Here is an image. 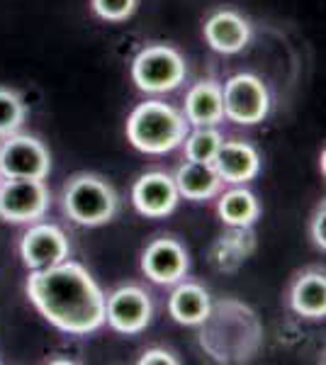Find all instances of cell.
<instances>
[{"mask_svg": "<svg viewBox=\"0 0 326 365\" xmlns=\"http://www.w3.org/2000/svg\"><path fill=\"white\" fill-rule=\"evenodd\" d=\"M27 297L51 327L63 334L83 336L105 324V295L81 263L61 261L32 270Z\"/></svg>", "mask_w": 326, "mask_h": 365, "instance_id": "1", "label": "cell"}, {"mask_svg": "<svg viewBox=\"0 0 326 365\" xmlns=\"http://www.w3.org/2000/svg\"><path fill=\"white\" fill-rule=\"evenodd\" d=\"M188 120L173 105L161 100H146L136 105L127 120V139L144 154H168L183 144L188 134Z\"/></svg>", "mask_w": 326, "mask_h": 365, "instance_id": "2", "label": "cell"}, {"mask_svg": "<svg viewBox=\"0 0 326 365\" xmlns=\"http://www.w3.org/2000/svg\"><path fill=\"white\" fill-rule=\"evenodd\" d=\"M63 210L76 225L100 227L117 212V192L105 178L81 173L63 187Z\"/></svg>", "mask_w": 326, "mask_h": 365, "instance_id": "3", "label": "cell"}, {"mask_svg": "<svg viewBox=\"0 0 326 365\" xmlns=\"http://www.w3.org/2000/svg\"><path fill=\"white\" fill-rule=\"evenodd\" d=\"M188 66L180 51L168 44H151L132 61V81L144 93H170L185 81Z\"/></svg>", "mask_w": 326, "mask_h": 365, "instance_id": "4", "label": "cell"}, {"mask_svg": "<svg viewBox=\"0 0 326 365\" xmlns=\"http://www.w3.org/2000/svg\"><path fill=\"white\" fill-rule=\"evenodd\" d=\"M224 117L236 125H258L268 117L270 96L263 81L253 73H236L222 88Z\"/></svg>", "mask_w": 326, "mask_h": 365, "instance_id": "5", "label": "cell"}, {"mask_svg": "<svg viewBox=\"0 0 326 365\" xmlns=\"http://www.w3.org/2000/svg\"><path fill=\"white\" fill-rule=\"evenodd\" d=\"M51 202L44 180L3 178L0 182V220L13 225H32L46 215Z\"/></svg>", "mask_w": 326, "mask_h": 365, "instance_id": "6", "label": "cell"}, {"mask_svg": "<svg viewBox=\"0 0 326 365\" xmlns=\"http://www.w3.org/2000/svg\"><path fill=\"white\" fill-rule=\"evenodd\" d=\"M0 173L3 178L44 180L51 173V156L37 137L8 134L0 144Z\"/></svg>", "mask_w": 326, "mask_h": 365, "instance_id": "7", "label": "cell"}, {"mask_svg": "<svg viewBox=\"0 0 326 365\" xmlns=\"http://www.w3.org/2000/svg\"><path fill=\"white\" fill-rule=\"evenodd\" d=\"M151 314L153 307L149 292L136 285L117 287L110 297H105V322L124 336L144 331L151 322Z\"/></svg>", "mask_w": 326, "mask_h": 365, "instance_id": "8", "label": "cell"}, {"mask_svg": "<svg viewBox=\"0 0 326 365\" xmlns=\"http://www.w3.org/2000/svg\"><path fill=\"white\" fill-rule=\"evenodd\" d=\"M71 253L66 234L56 225L32 222V227L25 232L20 241V256L29 270H41L66 261Z\"/></svg>", "mask_w": 326, "mask_h": 365, "instance_id": "9", "label": "cell"}, {"mask_svg": "<svg viewBox=\"0 0 326 365\" xmlns=\"http://www.w3.org/2000/svg\"><path fill=\"white\" fill-rule=\"evenodd\" d=\"M188 251L183 249L180 241L161 237L153 239L146 246L144 256H141V270L146 273V278L158 282V285H175L185 278L188 273Z\"/></svg>", "mask_w": 326, "mask_h": 365, "instance_id": "10", "label": "cell"}, {"mask_svg": "<svg viewBox=\"0 0 326 365\" xmlns=\"http://www.w3.org/2000/svg\"><path fill=\"white\" fill-rule=\"evenodd\" d=\"M178 187L173 175L163 173V170H151L144 173L132 187V202L139 215L151 217V220H161V217L170 215L175 210Z\"/></svg>", "mask_w": 326, "mask_h": 365, "instance_id": "11", "label": "cell"}, {"mask_svg": "<svg viewBox=\"0 0 326 365\" xmlns=\"http://www.w3.org/2000/svg\"><path fill=\"white\" fill-rule=\"evenodd\" d=\"M212 166H215L222 182L241 185V182H248L258 175L260 156L251 144H246V141H239V139L222 141V146H219Z\"/></svg>", "mask_w": 326, "mask_h": 365, "instance_id": "12", "label": "cell"}, {"mask_svg": "<svg viewBox=\"0 0 326 365\" xmlns=\"http://www.w3.org/2000/svg\"><path fill=\"white\" fill-rule=\"evenodd\" d=\"M251 39V25L234 10H219L205 22V42L219 54H236Z\"/></svg>", "mask_w": 326, "mask_h": 365, "instance_id": "13", "label": "cell"}, {"mask_svg": "<svg viewBox=\"0 0 326 365\" xmlns=\"http://www.w3.org/2000/svg\"><path fill=\"white\" fill-rule=\"evenodd\" d=\"M183 117L193 127H217L224 120L222 86L215 81H200L185 96V113Z\"/></svg>", "mask_w": 326, "mask_h": 365, "instance_id": "14", "label": "cell"}, {"mask_svg": "<svg viewBox=\"0 0 326 365\" xmlns=\"http://www.w3.org/2000/svg\"><path fill=\"white\" fill-rule=\"evenodd\" d=\"M168 312L178 324L200 327L212 314L210 295L198 282H178V287L168 299Z\"/></svg>", "mask_w": 326, "mask_h": 365, "instance_id": "15", "label": "cell"}, {"mask_svg": "<svg viewBox=\"0 0 326 365\" xmlns=\"http://www.w3.org/2000/svg\"><path fill=\"white\" fill-rule=\"evenodd\" d=\"M173 180L178 187V195L185 200H195V202L217 195L219 185H222V178L217 175L212 163H195V161L183 163V166L175 170Z\"/></svg>", "mask_w": 326, "mask_h": 365, "instance_id": "16", "label": "cell"}, {"mask_svg": "<svg viewBox=\"0 0 326 365\" xmlns=\"http://www.w3.org/2000/svg\"><path fill=\"white\" fill-rule=\"evenodd\" d=\"M290 304L302 317L322 319L326 314V278L322 270H310L300 275L290 292Z\"/></svg>", "mask_w": 326, "mask_h": 365, "instance_id": "17", "label": "cell"}, {"mask_svg": "<svg viewBox=\"0 0 326 365\" xmlns=\"http://www.w3.org/2000/svg\"><path fill=\"white\" fill-rule=\"evenodd\" d=\"M217 212L229 227L246 229L258 220L260 205L251 190H246V187H234V190L224 192V195L219 197Z\"/></svg>", "mask_w": 326, "mask_h": 365, "instance_id": "18", "label": "cell"}, {"mask_svg": "<svg viewBox=\"0 0 326 365\" xmlns=\"http://www.w3.org/2000/svg\"><path fill=\"white\" fill-rule=\"evenodd\" d=\"M222 134L217 132L215 127H195L193 132L188 129L185 139V158L188 161H195V163H212L222 146Z\"/></svg>", "mask_w": 326, "mask_h": 365, "instance_id": "19", "label": "cell"}, {"mask_svg": "<svg viewBox=\"0 0 326 365\" xmlns=\"http://www.w3.org/2000/svg\"><path fill=\"white\" fill-rule=\"evenodd\" d=\"M27 117L25 100L10 88H0V137L15 134Z\"/></svg>", "mask_w": 326, "mask_h": 365, "instance_id": "20", "label": "cell"}, {"mask_svg": "<svg viewBox=\"0 0 326 365\" xmlns=\"http://www.w3.org/2000/svg\"><path fill=\"white\" fill-rule=\"evenodd\" d=\"M139 0H91V8L105 22H124L134 15Z\"/></svg>", "mask_w": 326, "mask_h": 365, "instance_id": "21", "label": "cell"}, {"mask_svg": "<svg viewBox=\"0 0 326 365\" xmlns=\"http://www.w3.org/2000/svg\"><path fill=\"white\" fill-rule=\"evenodd\" d=\"M310 232H312V241L324 251L326 249V207H324V202L319 205L317 212H314Z\"/></svg>", "mask_w": 326, "mask_h": 365, "instance_id": "22", "label": "cell"}, {"mask_svg": "<svg viewBox=\"0 0 326 365\" xmlns=\"http://www.w3.org/2000/svg\"><path fill=\"white\" fill-rule=\"evenodd\" d=\"M139 365H178V358L165 349H149L141 353Z\"/></svg>", "mask_w": 326, "mask_h": 365, "instance_id": "23", "label": "cell"}, {"mask_svg": "<svg viewBox=\"0 0 326 365\" xmlns=\"http://www.w3.org/2000/svg\"><path fill=\"white\" fill-rule=\"evenodd\" d=\"M0 182H3V173H0Z\"/></svg>", "mask_w": 326, "mask_h": 365, "instance_id": "24", "label": "cell"}]
</instances>
